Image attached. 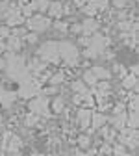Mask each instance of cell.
I'll return each mask as SVG.
<instances>
[{
  "mask_svg": "<svg viewBox=\"0 0 139 156\" xmlns=\"http://www.w3.org/2000/svg\"><path fill=\"white\" fill-rule=\"evenodd\" d=\"M24 39H26L28 43H35V41H37V34H26Z\"/></svg>",
  "mask_w": 139,
  "mask_h": 156,
  "instance_id": "obj_19",
  "label": "cell"
},
{
  "mask_svg": "<svg viewBox=\"0 0 139 156\" xmlns=\"http://www.w3.org/2000/svg\"><path fill=\"white\" fill-rule=\"evenodd\" d=\"M26 24L30 30H33V34H39V32L48 30V26L52 23H50V17H47V15H32L26 21Z\"/></svg>",
  "mask_w": 139,
  "mask_h": 156,
  "instance_id": "obj_1",
  "label": "cell"
},
{
  "mask_svg": "<svg viewBox=\"0 0 139 156\" xmlns=\"http://www.w3.org/2000/svg\"><path fill=\"white\" fill-rule=\"evenodd\" d=\"M128 123H130V128H135V126H137V113H135V112H132V113H130Z\"/></svg>",
  "mask_w": 139,
  "mask_h": 156,
  "instance_id": "obj_15",
  "label": "cell"
},
{
  "mask_svg": "<svg viewBox=\"0 0 139 156\" xmlns=\"http://www.w3.org/2000/svg\"><path fill=\"white\" fill-rule=\"evenodd\" d=\"M48 17H56V19H59L63 15V4L59 2V0H54V2H50L48 4Z\"/></svg>",
  "mask_w": 139,
  "mask_h": 156,
  "instance_id": "obj_5",
  "label": "cell"
},
{
  "mask_svg": "<svg viewBox=\"0 0 139 156\" xmlns=\"http://www.w3.org/2000/svg\"><path fill=\"white\" fill-rule=\"evenodd\" d=\"M134 86H135V76L132 74V76H128L124 80V87H134Z\"/></svg>",
  "mask_w": 139,
  "mask_h": 156,
  "instance_id": "obj_17",
  "label": "cell"
},
{
  "mask_svg": "<svg viewBox=\"0 0 139 156\" xmlns=\"http://www.w3.org/2000/svg\"><path fill=\"white\" fill-rule=\"evenodd\" d=\"M96 78H109V71L108 69H104V67H93V71H91Z\"/></svg>",
  "mask_w": 139,
  "mask_h": 156,
  "instance_id": "obj_9",
  "label": "cell"
},
{
  "mask_svg": "<svg viewBox=\"0 0 139 156\" xmlns=\"http://www.w3.org/2000/svg\"><path fill=\"white\" fill-rule=\"evenodd\" d=\"M74 4H76V6H85L87 0H74Z\"/></svg>",
  "mask_w": 139,
  "mask_h": 156,
  "instance_id": "obj_27",
  "label": "cell"
},
{
  "mask_svg": "<svg viewBox=\"0 0 139 156\" xmlns=\"http://www.w3.org/2000/svg\"><path fill=\"white\" fill-rule=\"evenodd\" d=\"M6 48H9L11 52H13V50H19V48H21V39L9 35V37H8V43H6Z\"/></svg>",
  "mask_w": 139,
  "mask_h": 156,
  "instance_id": "obj_8",
  "label": "cell"
},
{
  "mask_svg": "<svg viewBox=\"0 0 139 156\" xmlns=\"http://www.w3.org/2000/svg\"><path fill=\"white\" fill-rule=\"evenodd\" d=\"M113 4H115L117 8H124V6H126V0H113Z\"/></svg>",
  "mask_w": 139,
  "mask_h": 156,
  "instance_id": "obj_24",
  "label": "cell"
},
{
  "mask_svg": "<svg viewBox=\"0 0 139 156\" xmlns=\"http://www.w3.org/2000/svg\"><path fill=\"white\" fill-rule=\"evenodd\" d=\"M57 50H59V54L63 56V60H65L69 65H74V63H76V60H78V48H76L71 41L57 43Z\"/></svg>",
  "mask_w": 139,
  "mask_h": 156,
  "instance_id": "obj_2",
  "label": "cell"
},
{
  "mask_svg": "<svg viewBox=\"0 0 139 156\" xmlns=\"http://www.w3.org/2000/svg\"><path fill=\"white\" fill-rule=\"evenodd\" d=\"M0 35H2V37H9V28L8 26H0Z\"/></svg>",
  "mask_w": 139,
  "mask_h": 156,
  "instance_id": "obj_21",
  "label": "cell"
},
{
  "mask_svg": "<svg viewBox=\"0 0 139 156\" xmlns=\"http://www.w3.org/2000/svg\"><path fill=\"white\" fill-rule=\"evenodd\" d=\"M47 99H35L32 102V110L33 113H43V115H48V110H47Z\"/></svg>",
  "mask_w": 139,
  "mask_h": 156,
  "instance_id": "obj_6",
  "label": "cell"
},
{
  "mask_svg": "<svg viewBox=\"0 0 139 156\" xmlns=\"http://www.w3.org/2000/svg\"><path fill=\"white\" fill-rule=\"evenodd\" d=\"M9 35H13V37H24V35H26V30L19 26V28H13V30L9 32Z\"/></svg>",
  "mask_w": 139,
  "mask_h": 156,
  "instance_id": "obj_14",
  "label": "cell"
},
{
  "mask_svg": "<svg viewBox=\"0 0 139 156\" xmlns=\"http://www.w3.org/2000/svg\"><path fill=\"white\" fill-rule=\"evenodd\" d=\"M39 58L45 62H57V56H59V50H57V43L56 41H48L45 43L41 48H39Z\"/></svg>",
  "mask_w": 139,
  "mask_h": 156,
  "instance_id": "obj_3",
  "label": "cell"
},
{
  "mask_svg": "<svg viewBox=\"0 0 139 156\" xmlns=\"http://www.w3.org/2000/svg\"><path fill=\"white\" fill-rule=\"evenodd\" d=\"M115 154H117V156H126L124 147H123V145H117V147H115Z\"/></svg>",
  "mask_w": 139,
  "mask_h": 156,
  "instance_id": "obj_20",
  "label": "cell"
},
{
  "mask_svg": "<svg viewBox=\"0 0 139 156\" xmlns=\"http://www.w3.org/2000/svg\"><path fill=\"white\" fill-rule=\"evenodd\" d=\"M61 80H63V74L59 73V74H56V76L52 78V84H57V82H61Z\"/></svg>",
  "mask_w": 139,
  "mask_h": 156,
  "instance_id": "obj_23",
  "label": "cell"
},
{
  "mask_svg": "<svg viewBox=\"0 0 139 156\" xmlns=\"http://www.w3.org/2000/svg\"><path fill=\"white\" fill-rule=\"evenodd\" d=\"M89 117H91V113H89L87 110H82V112H80V123H82V126H87Z\"/></svg>",
  "mask_w": 139,
  "mask_h": 156,
  "instance_id": "obj_13",
  "label": "cell"
},
{
  "mask_svg": "<svg viewBox=\"0 0 139 156\" xmlns=\"http://www.w3.org/2000/svg\"><path fill=\"white\" fill-rule=\"evenodd\" d=\"M96 30H98V21H96L95 17H87L85 21L82 23V34H84V35L89 37V35H93Z\"/></svg>",
  "mask_w": 139,
  "mask_h": 156,
  "instance_id": "obj_4",
  "label": "cell"
},
{
  "mask_svg": "<svg viewBox=\"0 0 139 156\" xmlns=\"http://www.w3.org/2000/svg\"><path fill=\"white\" fill-rule=\"evenodd\" d=\"M104 121H106L104 115H100V113H93V128H98Z\"/></svg>",
  "mask_w": 139,
  "mask_h": 156,
  "instance_id": "obj_11",
  "label": "cell"
},
{
  "mask_svg": "<svg viewBox=\"0 0 139 156\" xmlns=\"http://www.w3.org/2000/svg\"><path fill=\"white\" fill-rule=\"evenodd\" d=\"M87 2H89L96 11H104V9H108V6H109V0H87Z\"/></svg>",
  "mask_w": 139,
  "mask_h": 156,
  "instance_id": "obj_7",
  "label": "cell"
},
{
  "mask_svg": "<svg viewBox=\"0 0 139 156\" xmlns=\"http://www.w3.org/2000/svg\"><path fill=\"white\" fill-rule=\"evenodd\" d=\"M61 106H63V101H61V99H56V101H54V108H56V112L61 110Z\"/></svg>",
  "mask_w": 139,
  "mask_h": 156,
  "instance_id": "obj_22",
  "label": "cell"
},
{
  "mask_svg": "<svg viewBox=\"0 0 139 156\" xmlns=\"http://www.w3.org/2000/svg\"><path fill=\"white\" fill-rule=\"evenodd\" d=\"M84 78H85V82H87V84H95V82H96V76H95V74H93L91 71H87Z\"/></svg>",
  "mask_w": 139,
  "mask_h": 156,
  "instance_id": "obj_16",
  "label": "cell"
},
{
  "mask_svg": "<svg viewBox=\"0 0 139 156\" xmlns=\"http://www.w3.org/2000/svg\"><path fill=\"white\" fill-rule=\"evenodd\" d=\"M82 11H84L85 15H89V17H95V15L98 13V11H96V9H95V8H93V6H91L89 2H87L85 6H82Z\"/></svg>",
  "mask_w": 139,
  "mask_h": 156,
  "instance_id": "obj_12",
  "label": "cell"
},
{
  "mask_svg": "<svg viewBox=\"0 0 139 156\" xmlns=\"http://www.w3.org/2000/svg\"><path fill=\"white\" fill-rule=\"evenodd\" d=\"M54 26H56V30H59V32H65V30H67V23H61V21H57Z\"/></svg>",
  "mask_w": 139,
  "mask_h": 156,
  "instance_id": "obj_18",
  "label": "cell"
},
{
  "mask_svg": "<svg viewBox=\"0 0 139 156\" xmlns=\"http://www.w3.org/2000/svg\"><path fill=\"white\" fill-rule=\"evenodd\" d=\"M76 91H84V84L82 82H74V86H72Z\"/></svg>",
  "mask_w": 139,
  "mask_h": 156,
  "instance_id": "obj_25",
  "label": "cell"
},
{
  "mask_svg": "<svg viewBox=\"0 0 139 156\" xmlns=\"http://www.w3.org/2000/svg\"><path fill=\"white\" fill-rule=\"evenodd\" d=\"M80 145H82V147H87V145H89V140L85 138V136H82V138H80Z\"/></svg>",
  "mask_w": 139,
  "mask_h": 156,
  "instance_id": "obj_26",
  "label": "cell"
},
{
  "mask_svg": "<svg viewBox=\"0 0 139 156\" xmlns=\"http://www.w3.org/2000/svg\"><path fill=\"white\" fill-rule=\"evenodd\" d=\"M48 0H33V6H35V9L37 11H47L48 9Z\"/></svg>",
  "mask_w": 139,
  "mask_h": 156,
  "instance_id": "obj_10",
  "label": "cell"
}]
</instances>
